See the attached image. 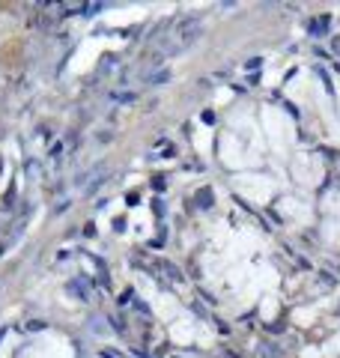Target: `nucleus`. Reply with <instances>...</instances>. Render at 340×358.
I'll use <instances>...</instances> for the list:
<instances>
[{
  "instance_id": "obj_2",
  "label": "nucleus",
  "mask_w": 340,
  "mask_h": 358,
  "mask_svg": "<svg viewBox=\"0 0 340 358\" xmlns=\"http://www.w3.org/2000/svg\"><path fill=\"white\" fill-rule=\"evenodd\" d=\"M212 200H215V194H212V188H200V191H197V206H203V209H209V206H212Z\"/></svg>"
},
{
  "instance_id": "obj_3",
  "label": "nucleus",
  "mask_w": 340,
  "mask_h": 358,
  "mask_svg": "<svg viewBox=\"0 0 340 358\" xmlns=\"http://www.w3.org/2000/svg\"><path fill=\"white\" fill-rule=\"evenodd\" d=\"M328 21H331V18H328V15L316 18V21L310 24V33H323V30H328Z\"/></svg>"
},
{
  "instance_id": "obj_4",
  "label": "nucleus",
  "mask_w": 340,
  "mask_h": 358,
  "mask_svg": "<svg viewBox=\"0 0 340 358\" xmlns=\"http://www.w3.org/2000/svg\"><path fill=\"white\" fill-rule=\"evenodd\" d=\"M260 352H263L266 358H281V349H274L272 343H263V346H260Z\"/></svg>"
},
{
  "instance_id": "obj_1",
  "label": "nucleus",
  "mask_w": 340,
  "mask_h": 358,
  "mask_svg": "<svg viewBox=\"0 0 340 358\" xmlns=\"http://www.w3.org/2000/svg\"><path fill=\"white\" fill-rule=\"evenodd\" d=\"M203 30V21L200 15H185L179 24H176V39H182V42H194L197 36Z\"/></svg>"
},
{
  "instance_id": "obj_6",
  "label": "nucleus",
  "mask_w": 340,
  "mask_h": 358,
  "mask_svg": "<svg viewBox=\"0 0 340 358\" xmlns=\"http://www.w3.org/2000/svg\"><path fill=\"white\" fill-rule=\"evenodd\" d=\"M331 48H334V51L340 54V36H337V39H331Z\"/></svg>"
},
{
  "instance_id": "obj_5",
  "label": "nucleus",
  "mask_w": 340,
  "mask_h": 358,
  "mask_svg": "<svg viewBox=\"0 0 340 358\" xmlns=\"http://www.w3.org/2000/svg\"><path fill=\"white\" fill-rule=\"evenodd\" d=\"M167 78H170L167 69H164V72H155V75H153V84H161V81H167Z\"/></svg>"
}]
</instances>
